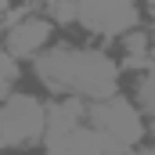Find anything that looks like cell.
<instances>
[{
    "instance_id": "7a4b0ae2",
    "label": "cell",
    "mask_w": 155,
    "mask_h": 155,
    "mask_svg": "<svg viewBox=\"0 0 155 155\" xmlns=\"http://www.w3.org/2000/svg\"><path fill=\"white\" fill-rule=\"evenodd\" d=\"M87 123L105 137L108 155H123L126 148H134L144 137V119L137 116V108L126 97H119V94L87 105Z\"/></svg>"
},
{
    "instance_id": "8992f818",
    "label": "cell",
    "mask_w": 155,
    "mask_h": 155,
    "mask_svg": "<svg viewBox=\"0 0 155 155\" xmlns=\"http://www.w3.org/2000/svg\"><path fill=\"white\" fill-rule=\"evenodd\" d=\"M47 148H51V155H108L105 137L94 126H76L72 134H65L61 141H54Z\"/></svg>"
},
{
    "instance_id": "ba28073f",
    "label": "cell",
    "mask_w": 155,
    "mask_h": 155,
    "mask_svg": "<svg viewBox=\"0 0 155 155\" xmlns=\"http://www.w3.org/2000/svg\"><path fill=\"white\" fill-rule=\"evenodd\" d=\"M51 18L61 25L76 22V0H51Z\"/></svg>"
},
{
    "instance_id": "6da1fadb",
    "label": "cell",
    "mask_w": 155,
    "mask_h": 155,
    "mask_svg": "<svg viewBox=\"0 0 155 155\" xmlns=\"http://www.w3.org/2000/svg\"><path fill=\"white\" fill-rule=\"evenodd\" d=\"M36 76L61 94H72L83 101H105L116 94L119 69L116 61L101 51H76V47H58L40 54Z\"/></svg>"
},
{
    "instance_id": "5b68a950",
    "label": "cell",
    "mask_w": 155,
    "mask_h": 155,
    "mask_svg": "<svg viewBox=\"0 0 155 155\" xmlns=\"http://www.w3.org/2000/svg\"><path fill=\"white\" fill-rule=\"evenodd\" d=\"M51 36V22L43 18H18L11 29H7V54L11 58H33L47 47Z\"/></svg>"
},
{
    "instance_id": "3957f363",
    "label": "cell",
    "mask_w": 155,
    "mask_h": 155,
    "mask_svg": "<svg viewBox=\"0 0 155 155\" xmlns=\"http://www.w3.org/2000/svg\"><path fill=\"white\" fill-rule=\"evenodd\" d=\"M47 108L29 94H7L0 101V144H29L43 137Z\"/></svg>"
},
{
    "instance_id": "30bf717a",
    "label": "cell",
    "mask_w": 155,
    "mask_h": 155,
    "mask_svg": "<svg viewBox=\"0 0 155 155\" xmlns=\"http://www.w3.org/2000/svg\"><path fill=\"white\" fill-rule=\"evenodd\" d=\"M141 155H155V148H148V152H141Z\"/></svg>"
},
{
    "instance_id": "277c9868",
    "label": "cell",
    "mask_w": 155,
    "mask_h": 155,
    "mask_svg": "<svg viewBox=\"0 0 155 155\" xmlns=\"http://www.w3.org/2000/svg\"><path fill=\"white\" fill-rule=\"evenodd\" d=\"M76 22L97 36H116L137 22V11L130 0H76Z\"/></svg>"
},
{
    "instance_id": "8fae6325",
    "label": "cell",
    "mask_w": 155,
    "mask_h": 155,
    "mask_svg": "<svg viewBox=\"0 0 155 155\" xmlns=\"http://www.w3.org/2000/svg\"><path fill=\"white\" fill-rule=\"evenodd\" d=\"M123 155H141V152H123Z\"/></svg>"
},
{
    "instance_id": "52a82bcc",
    "label": "cell",
    "mask_w": 155,
    "mask_h": 155,
    "mask_svg": "<svg viewBox=\"0 0 155 155\" xmlns=\"http://www.w3.org/2000/svg\"><path fill=\"white\" fill-rule=\"evenodd\" d=\"M15 76H18V69H15V58H11L7 51H0V101L7 97V90H11Z\"/></svg>"
},
{
    "instance_id": "9c48e42d",
    "label": "cell",
    "mask_w": 155,
    "mask_h": 155,
    "mask_svg": "<svg viewBox=\"0 0 155 155\" xmlns=\"http://www.w3.org/2000/svg\"><path fill=\"white\" fill-rule=\"evenodd\" d=\"M4 11H7V0H0V18H4Z\"/></svg>"
}]
</instances>
